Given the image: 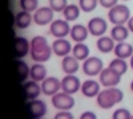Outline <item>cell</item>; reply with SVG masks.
I'll use <instances>...</instances> for the list:
<instances>
[{
    "label": "cell",
    "mask_w": 133,
    "mask_h": 119,
    "mask_svg": "<svg viewBox=\"0 0 133 119\" xmlns=\"http://www.w3.org/2000/svg\"><path fill=\"white\" fill-rule=\"evenodd\" d=\"M52 45L48 44L45 37L43 36H35L31 40V52L29 54L33 61L36 62H45L52 56Z\"/></svg>",
    "instance_id": "6da1fadb"
},
{
    "label": "cell",
    "mask_w": 133,
    "mask_h": 119,
    "mask_svg": "<svg viewBox=\"0 0 133 119\" xmlns=\"http://www.w3.org/2000/svg\"><path fill=\"white\" fill-rule=\"evenodd\" d=\"M124 99V93L120 89L115 88H105L104 90H101L98 93V95L96 97V102L97 106L103 110H109L113 106H116L117 103H120Z\"/></svg>",
    "instance_id": "7a4b0ae2"
},
{
    "label": "cell",
    "mask_w": 133,
    "mask_h": 119,
    "mask_svg": "<svg viewBox=\"0 0 133 119\" xmlns=\"http://www.w3.org/2000/svg\"><path fill=\"white\" fill-rule=\"evenodd\" d=\"M108 19L113 25H125L130 19V9L125 4H117L109 9Z\"/></svg>",
    "instance_id": "3957f363"
},
{
    "label": "cell",
    "mask_w": 133,
    "mask_h": 119,
    "mask_svg": "<svg viewBox=\"0 0 133 119\" xmlns=\"http://www.w3.org/2000/svg\"><path fill=\"white\" fill-rule=\"evenodd\" d=\"M52 105L55 109L61 110V111H69L75 107V98L72 97V94L64 93V91H59L57 94H55L52 97Z\"/></svg>",
    "instance_id": "277c9868"
},
{
    "label": "cell",
    "mask_w": 133,
    "mask_h": 119,
    "mask_svg": "<svg viewBox=\"0 0 133 119\" xmlns=\"http://www.w3.org/2000/svg\"><path fill=\"white\" fill-rule=\"evenodd\" d=\"M98 78H100V83L104 88H115L121 81V74L110 66H108V68H104V70L100 73Z\"/></svg>",
    "instance_id": "5b68a950"
},
{
    "label": "cell",
    "mask_w": 133,
    "mask_h": 119,
    "mask_svg": "<svg viewBox=\"0 0 133 119\" xmlns=\"http://www.w3.org/2000/svg\"><path fill=\"white\" fill-rule=\"evenodd\" d=\"M71 25L69 21H66L65 19H57L53 20L49 24V32L53 37L56 38H65V36H68L71 33Z\"/></svg>",
    "instance_id": "8992f818"
},
{
    "label": "cell",
    "mask_w": 133,
    "mask_h": 119,
    "mask_svg": "<svg viewBox=\"0 0 133 119\" xmlns=\"http://www.w3.org/2000/svg\"><path fill=\"white\" fill-rule=\"evenodd\" d=\"M103 70H104V64L98 57H88L85 61H83V72L88 77L100 75Z\"/></svg>",
    "instance_id": "52a82bcc"
},
{
    "label": "cell",
    "mask_w": 133,
    "mask_h": 119,
    "mask_svg": "<svg viewBox=\"0 0 133 119\" xmlns=\"http://www.w3.org/2000/svg\"><path fill=\"white\" fill-rule=\"evenodd\" d=\"M53 12L55 11L48 5V7H40L33 12V23L36 25H48L53 21Z\"/></svg>",
    "instance_id": "ba28073f"
},
{
    "label": "cell",
    "mask_w": 133,
    "mask_h": 119,
    "mask_svg": "<svg viewBox=\"0 0 133 119\" xmlns=\"http://www.w3.org/2000/svg\"><path fill=\"white\" fill-rule=\"evenodd\" d=\"M27 113L29 119H39L47 114V105L41 99H32L27 103Z\"/></svg>",
    "instance_id": "9c48e42d"
},
{
    "label": "cell",
    "mask_w": 133,
    "mask_h": 119,
    "mask_svg": "<svg viewBox=\"0 0 133 119\" xmlns=\"http://www.w3.org/2000/svg\"><path fill=\"white\" fill-rule=\"evenodd\" d=\"M88 29H89V33L95 37H101L105 35V32L108 29V24H107V20L103 17H92L87 24Z\"/></svg>",
    "instance_id": "30bf717a"
},
{
    "label": "cell",
    "mask_w": 133,
    "mask_h": 119,
    "mask_svg": "<svg viewBox=\"0 0 133 119\" xmlns=\"http://www.w3.org/2000/svg\"><path fill=\"white\" fill-rule=\"evenodd\" d=\"M61 90L73 95L79 90H81V82L75 74H66L61 80Z\"/></svg>",
    "instance_id": "8fae6325"
},
{
    "label": "cell",
    "mask_w": 133,
    "mask_h": 119,
    "mask_svg": "<svg viewBox=\"0 0 133 119\" xmlns=\"http://www.w3.org/2000/svg\"><path fill=\"white\" fill-rule=\"evenodd\" d=\"M61 90V81L56 77H47L41 82V91L44 95L53 97Z\"/></svg>",
    "instance_id": "7c38bea8"
},
{
    "label": "cell",
    "mask_w": 133,
    "mask_h": 119,
    "mask_svg": "<svg viewBox=\"0 0 133 119\" xmlns=\"http://www.w3.org/2000/svg\"><path fill=\"white\" fill-rule=\"evenodd\" d=\"M73 46L71 45V42L65 38H56L52 44V50L53 54H56L57 57H65L72 52Z\"/></svg>",
    "instance_id": "4fadbf2b"
},
{
    "label": "cell",
    "mask_w": 133,
    "mask_h": 119,
    "mask_svg": "<svg viewBox=\"0 0 133 119\" xmlns=\"http://www.w3.org/2000/svg\"><path fill=\"white\" fill-rule=\"evenodd\" d=\"M84 97L87 98H95V97L98 95V93L101 91L100 90V83L95 80H87L81 83V90Z\"/></svg>",
    "instance_id": "5bb4252c"
},
{
    "label": "cell",
    "mask_w": 133,
    "mask_h": 119,
    "mask_svg": "<svg viewBox=\"0 0 133 119\" xmlns=\"http://www.w3.org/2000/svg\"><path fill=\"white\" fill-rule=\"evenodd\" d=\"M31 52V41H28L25 37L17 36L15 37V53L17 58H23Z\"/></svg>",
    "instance_id": "9a60e30c"
},
{
    "label": "cell",
    "mask_w": 133,
    "mask_h": 119,
    "mask_svg": "<svg viewBox=\"0 0 133 119\" xmlns=\"http://www.w3.org/2000/svg\"><path fill=\"white\" fill-rule=\"evenodd\" d=\"M23 89H24V93H25V97H27V99L32 101V99H37L39 98V95L41 91V85H39V82L36 81H25L24 85H23Z\"/></svg>",
    "instance_id": "2e32d148"
},
{
    "label": "cell",
    "mask_w": 133,
    "mask_h": 119,
    "mask_svg": "<svg viewBox=\"0 0 133 119\" xmlns=\"http://www.w3.org/2000/svg\"><path fill=\"white\" fill-rule=\"evenodd\" d=\"M89 29H88V27L83 25V24H76L71 28V38L75 41V42H84L88 36H89Z\"/></svg>",
    "instance_id": "e0dca14e"
},
{
    "label": "cell",
    "mask_w": 133,
    "mask_h": 119,
    "mask_svg": "<svg viewBox=\"0 0 133 119\" xmlns=\"http://www.w3.org/2000/svg\"><path fill=\"white\" fill-rule=\"evenodd\" d=\"M80 65H79V60H77L73 54H68L63 57V61H61V69L65 74H75L77 70H79Z\"/></svg>",
    "instance_id": "ac0fdd59"
},
{
    "label": "cell",
    "mask_w": 133,
    "mask_h": 119,
    "mask_svg": "<svg viewBox=\"0 0 133 119\" xmlns=\"http://www.w3.org/2000/svg\"><path fill=\"white\" fill-rule=\"evenodd\" d=\"M113 53H115L116 57L127 60V58H130L132 54H133V46L129 44V42H125V41L117 42L116 46H115Z\"/></svg>",
    "instance_id": "d6986e66"
},
{
    "label": "cell",
    "mask_w": 133,
    "mask_h": 119,
    "mask_svg": "<svg viewBox=\"0 0 133 119\" xmlns=\"http://www.w3.org/2000/svg\"><path fill=\"white\" fill-rule=\"evenodd\" d=\"M29 78L36 81V82H43L47 78V69L41 62H36L35 65L31 66V73H29Z\"/></svg>",
    "instance_id": "ffe728a7"
},
{
    "label": "cell",
    "mask_w": 133,
    "mask_h": 119,
    "mask_svg": "<svg viewBox=\"0 0 133 119\" xmlns=\"http://www.w3.org/2000/svg\"><path fill=\"white\" fill-rule=\"evenodd\" d=\"M32 21H33V16L31 15V12H27V11L23 9L17 12L15 16V24L19 29H27Z\"/></svg>",
    "instance_id": "44dd1931"
},
{
    "label": "cell",
    "mask_w": 133,
    "mask_h": 119,
    "mask_svg": "<svg viewBox=\"0 0 133 119\" xmlns=\"http://www.w3.org/2000/svg\"><path fill=\"white\" fill-rule=\"evenodd\" d=\"M97 49L101 52V53H110L115 50V46H116V41L109 37V36H101L97 38Z\"/></svg>",
    "instance_id": "7402d4cb"
},
{
    "label": "cell",
    "mask_w": 133,
    "mask_h": 119,
    "mask_svg": "<svg viewBox=\"0 0 133 119\" xmlns=\"http://www.w3.org/2000/svg\"><path fill=\"white\" fill-rule=\"evenodd\" d=\"M129 29L127 25H115L110 30V37H112L116 42H123L128 38L129 36Z\"/></svg>",
    "instance_id": "603a6c76"
},
{
    "label": "cell",
    "mask_w": 133,
    "mask_h": 119,
    "mask_svg": "<svg viewBox=\"0 0 133 119\" xmlns=\"http://www.w3.org/2000/svg\"><path fill=\"white\" fill-rule=\"evenodd\" d=\"M72 54L79 61H85L89 57V48L84 42H76L73 49H72Z\"/></svg>",
    "instance_id": "cb8c5ba5"
},
{
    "label": "cell",
    "mask_w": 133,
    "mask_h": 119,
    "mask_svg": "<svg viewBox=\"0 0 133 119\" xmlns=\"http://www.w3.org/2000/svg\"><path fill=\"white\" fill-rule=\"evenodd\" d=\"M80 11L81 8L79 5H76V4H68L66 5V8L63 11V15H64V19L66 21H75L79 19L80 16Z\"/></svg>",
    "instance_id": "d4e9b609"
},
{
    "label": "cell",
    "mask_w": 133,
    "mask_h": 119,
    "mask_svg": "<svg viewBox=\"0 0 133 119\" xmlns=\"http://www.w3.org/2000/svg\"><path fill=\"white\" fill-rule=\"evenodd\" d=\"M16 66H17V74H19L20 81H21V82H25L27 78L29 77L31 68L27 65V62L23 61L21 58H17V61H16Z\"/></svg>",
    "instance_id": "484cf974"
},
{
    "label": "cell",
    "mask_w": 133,
    "mask_h": 119,
    "mask_svg": "<svg viewBox=\"0 0 133 119\" xmlns=\"http://www.w3.org/2000/svg\"><path fill=\"white\" fill-rule=\"evenodd\" d=\"M109 66L112 68V69H115L116 72H118L121 75L125 74L127 70H128V64H127V61H125L124 58H118V57H116L115 60L110 61Z\"/></svg>",
    "instance_id": "4316f807"
},
{
    "label": "cell",
    "mask_w": 133,
    "mask_h": 119,
    "mask_svg": "<svg viewBox=\"0 0 133 119\" xmlns=\"http://www.w3.org/2000/svg\"><path fill=\"white\" fill-rule=\"evenodd\" d=\"M19 5L23 11H27V12L32 13L39 8V0H20Z\"/></svg>",
    "instance_id": "83f0119b"
},
{
    "label": "cell",
    "mask_w": 133,
    "mask_h": 119,
    "mask_svg": "<svg viewBox=\"0 0 133 119\" xmlns=\"http://www.w3.org/2000/svg\"><path fill=\"white\" fill-rule=\"evenodd\" d=\"M98 0H79V7L83 12H92L98 5Z\"/></svg>",
    "instance_id": "f1b7e54d"
},
{
    "label": "cell",
    "mask_w": 133,
    "mask_h": 119,
    "mask_svg": "<svg viewBox=\"0 0 133 119\" xmlns=\"http://www.w3.org/2000/svg\"><path fill=\"white\" fill-rule=\"evenodd\" d=\"M66 5H68L66 0H49V7L55 12H63L66 8Z\"/></svg>",
    "instance_id": "f546056e"
},
{
    "label": "cell",
    "mask_w": 133,
    "mask_h": 119,
    "mask_svg": "<svg viewBox=\"0 0 133 119\" xmlns=\"http://www.w3.org/2000/svg\"><path fill=\"white\" fill-rule=\"evenodd\" d=\"M132 115L133 114H130L127 109H117L113 111L112 119H132Z\"/></svg>",
    "instance_id": "4dcf8cb0"
},
{
    "label": "cell",
    "mask_w": 133,
    "mask_h": 119,
    "mask_svg": "<svg viewBox=\"0 0 133 119\" xmlns=\"http://www.w3.org/2000/svg\"><path fill=\"white\" fill-rule=\"evenodd\" d=\"M98 3H100V5H101L103 8L110 9V8H113L115 5L118 4V0H98Z\"/></svg>",
    "instance_id": "1f68e13d"
},
{
    "label": "cell",
    "mask_w": 133,
    "mask_h": 119,
    "mask_svg": "<svg viewBox=\"0 0 133 119\" xmlns=\"http://www.w3.org/2000/svg\"><path fill=\"white\" fill-rule=\"evenodd\" d=\"M53 119H75V116L72 115L71 111H59L56 115H55Z\"/></svg>",
    "instance_id": "d6a6232c"
},
{
    "label": "cell",
    "mask_w": 133,
    "mask_h": 119,
    "mask_svg": "<svg viewBox=\"0 0 133 119\" xmlns=\"http://www.w3.org/2000/svg\"><path fill=\"white\" fill-rule=\"evenodd\" d=\"M80 119H97V115L93 111H85L81 114Z\"/></svg>",
    "instance_id": "836d02e7"
},
{
    "label": "cell",
    "mask_w": 133,
    "mask_h": 119,
    "mask_svg": "<svg viewBox=\"0 0 133 119\" xmlns=\"http://www.w3.org/2000/svg\"><path fill=\"white\" fill-rule=\"evenodd\" d=\"M127 27H128V29L133 33V16H130V19L128 20V23H127Z\"/></svg>",
    "instance_id": "e575fe53"
},
{
    "label": "cell",
    "mask_w": 133,
    "mask_h": 119,
    "mask_svg": "<svg viewBox=\"0 0 133 119\" xmlns=\"http://www.w3.org/2000/svg\"><path fill=\"white\" fill-rule=\"evenodd\" d=\"M129 68H132V70H133V54H132V57L129 58Z\"/></svg>",
    "instance_id": "d590c367"
},
{
    "label": "cell",
    "mask_w": 133,
    "mask_h": 119,
    "mask_svg": "<svg viewBox=\"0 0 133 119\" xmlns=\"http://www.w3.org/2000/svg\"><path fill=\"white\" fill-rule=\"evenodd\" d=\"M130 90H132V91H133V81H132V82H130Z\"/></svg>",
    "instance_id": "8d00e7d4"
},
{
    "label": "cell",
    "mask_w": 133,
    "mask_h": 119,
    "mask_svg": "<svg viewBox=\"0 0 133 119\" xmlns=\"http://www.w3.org/2000/svg\"><path fill=\"white\" fill-rule=\"evenodd\" d=\"M124 2H128V0H124Z\"/></svg>",
    "instance_id": "74e56055"
},
{
    "label": "cell",
    "mask_w": 133,
    "mask_h": 119,
    "mask_svg": "<svg viewBox=\"0 0 133 119\" xmlns=\"http://www.w3.org/2000/svg\"><path fill=\"white\" fill-rule=\"evenodd\" d=\"M39 119H43V118H39Z\"/></svg>",
    "instance_id": "f35d334b"
},
{
    "label": "cell",
    "mask_w": 133,
    "mask_h": 119,
    "mask_svg": "<svg viewBox=\"0 0 133 119\" xmlns=\"http://www.w3.org/2000/svg\"><path fill=\"white\" fill-rule=\"evenodd\" d=\"M132 119H133V115H132Z\"/></svg>",
    "instance_id": "ab89813d"
}]
</instances>
